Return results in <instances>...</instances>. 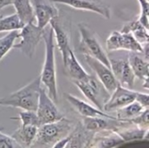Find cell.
<instances>
[{
  "instance_id": "cell-24",
  "label": "cell",
  "mask_w": 149,
  "mask_h": 148,
  "mask_svg": "<svg viewBox=\"0 0 149 148\" xmlns=\"http://www.w3.org/2000/svg\"><path fill=\"white\" fill-rule=\"evenodd\" d=\"M145 108L142 107L139 103L134 101L121 108L116 110V119L121 121L128 122L137 115H139Z\"/></svg>"
},
{
  "instance_id": "cell-28",
  "label": "cell",
  "mask_w": 149,
  "mask_h": 148,
  "mask_svg": "<svg viewBox=\"0 0 149 148\" xmlns=\"http://www.w3.org/2000/svg\"><path fill=\"white\" fill-rule=\"evenodd\" d=\"M140 3L141 13L138 17V21L147 29L149 28V3L148 0H137Z\"/></svg>"
},
{
  "instance_id": "cell-2",
  "label": "cell",
  "mask_w": 149,
  "mask_h": 148,
  "mask_svg": "<svg viewBox=\"0 0 149 148\" xmlns=\"http://www.w3.org/2000/svg\"><path fill=\"white\" fill-rule=\"evenodd\" d=\"M41 88L40 79L36 78L16 92L0 98V106L36 112Z\"/></svg>"
},
{
  "instance_id": "cell-33",
  "label": "cell",
  "mask_w": 149,
  "mask_h": 148,
  "mask_svg": "<svg viewBox=\"0 0 149 148\" xmlns=\"http://www.w3.org/2000/svg\"><path fill=\"white\" fill-rule=\"evenodd\" d=\"M3 127H0V131H3Z\"/></svg>"
},
{
  "instance_id": "cell-30",
  "label": "cell",
  "mask_w": 149,
  "mask_h": 148,
  "mask_svg": "<svg viewBox=\"0 0 149 148\" xmlns=\"http://www.w3.org/2000/svg\"><path fill=\"white\" fill-rule=\"evenodd\" d=\"M20 146L11 137L0 131V148H19Z\"/></svg>"
},
{
  "instance_id": "cell-14",
  "label": "cell",
  "mask_w": 149,
  "mask_h": 148,
  "mask_svg": "<svg viewBox=\"0 0 149 148\" xmlns=\"http://www.w3.org/2000/svg\"><path fill=\"white\" fill-rule=\"evenodd\" d=\"M80 123L86 131L94 133L97 132L106 131V130L114 131L117 127L123 125L125 121L119 120L114 117L107 118V117L97 116V117H83Z\"/></svg>"
},
{
  "instance_id": "cell-3",
  "label": "cell",
  "mask_w": 149,
  "mask_h": 148,
  "mask_svg": "<svg viewBox=\"0 0 149 148\" xmlns=\"http://www.w3.org/2000/svg\"><path fill=\"white\" fill-rule=\"evenodd\" d=\"M73 128V122L65 117L58 121L41 125L38 127L31 147H52L57 141L70 134Z\"/></svg>"
},
{
  "instance_id": "cell-4",
  "label": "cell",
  "mask_w": 149,
  "mask_h": 148,
  "mask_svg": "<svg viewBox=\"0 0 149 148\" xmlns=\"http://www.w3.org/2000/svg\"><path fill=\"white\" fill-rule=\"evenodd\" d=\"M79 31L80 36L79 51L84 55L94 58L110 67V61L105 50L102 48L96 33L90 29L86 24H79Z\"/></svg>"
},
{
  "instance_id": "cell-6",
  "label": "cell",
  "mask_w": 149,
  "mask_h": 148,
  "mask_svg": "<svg viewBox=\"0 0 149 148\" xmlns=\"http://www.w3.org/2000/svg\"><path fill=\"white\" fill-rule=\"evenodd\" d=\"M44 32L45 29H39L34 22L24 24L18 31L20 41L14 44L13 48L20 50L27 58H32Z\"/></svg>"
},
{
  "instance_id": "cell-31",
  "label": "cell",
  "mask_w": 149,
  "mask_h": 148,
  "mask_svg": "<svg viewBox=\"0 0 149 148\" xmlns=\"http://www.w3.org/2000/svg\"><path fill=\"white\" fill-rule=\"evenodd\" d=\"M135 101L139 103L142 107L148 108L149 106V94L135 92Z\"/></svg>"
},
{
  "instance_id": "cell-25",
  "label": "cell",
  "mask_w": 149,
  "mask_h": 148,
  "mask_svg": "<svg viewBox=\"0 0 149 148\" xmlns=\"http://www.w3.org/2000/svg\"><path fill=\"white\" fill-rule=\"evenodd\" d=\"M23 26L24 24L20 21L16 13L5 17L0 16V32L19 31Z\"/></svg>"
},
{
  "instance_id": "cell-19",
  "label": "cell",
  "mask_w": 149,
  "mask_h": 148,
  "mask_svg": "<svg viewBox=\"0 0 149 148\" xmlns=\"http://www.w3.org/2000/svg\"><path fill=\"white\" fill-rule=\"evenodd\" d=\"M50 25L53 31L54 42H56L58 50L62 55V60L64 61L68 54L69 50L71 49L69 35L66 32V31L63 28V26L60 24L58 21V17L51 20Z\"/></svg>"
},
{
  "instance_id": "cell-26",
  "label": "cell",
  "mask_w": 149,
  "mask_h": 148,
  "mask_svg": "<svg viewBox=\"0 0 149 148\" xmlns=\"http://www.w3.org/2000/svg\"><path fill=\"white\" fill-rule=\"evenodd\" d=\"M18 38V31H10L6 35L0 38V61L13 48L16 39Z\"/></svg>"
},
{
  "instance_id": "cell-12",
  "label": "cell",
  "mask_w": 149,
  "mask_h": 148,
  "mask_svg": "<svg viewBox=\"0 0 149 148\" xmlns=\"http://www.w3.org/2000/svg\"><path fill=\"white\" fill-rule=\"evenodd\" d=\"M110 68L119 84L126 88L134 89L135 75L127 61L121 58H109Z\"/></svg>"
},
{
  "instance_id": "cell-29",
  "label": "cell",
  "mask_w": 149,
  "mask_h": 148,
  "mask_svg": "<svg viewBox=\"0 0 149 148\" xmlns=\"http://www.w3.org/2000/svg\"><path fill=\"white\" fill-rule=\"evenodd\" d=\"M128 122L143 128H148L149 126V109L145 108L139 115L129 120Z\"/></svg>"
},
{
  "instance_id": "cell-23",
  "label": "cell",
  "mask_w": 149,
  "mask_h": 148,
  "mask_svg": "<svg viewBox=\"0 0 149 148\" xmlns=\"http://www.w3.org/2000/svg\"><path fill=\"white\" fill-rule=\"evenodd\" d=\"M12 5L20 21L24 24L34 22V11L31 0H12Z\"/></svg>"
},
{
  "instance_id": "cell-32",
  "label": "cell",
  "mask_w": 149,
  "mask_h": 148,
  "mask_svg": "<svg viewBox=\"0 0 149 148\" xmlns=\"http://www.w3.org/2000/svg\"><path fill=\"white\" fill-rule=\"evenodd\" d=\"M10 4H12V0H0V10Z\"/></svg>"
},
{
  "instance_id": "cell-13",
  "label": "cell",
  "mask_w": 149,
  "mask_h": 148,
  "mask_svg": "<svg viewBox=\"0 0 149 148\" xmlns=\"http://www.w3.org/2000/svg\"><path fill=\"white\" fill-rule=\"evenodd\" d=\"M134 101H135V91L118 85L115 90L110 94L107 101L105 103L103 111L108 113L116 111Z\"/></svg>"
},
{
  "instance_id": "cell-7",
  "label": "cell",
  "mask_w": 149,
  "mask_h": 148,
  "mask_svg": "<svg viewBox=\"0 0 149 148\" xmlns=\"http://www.w3.org/2000/svg\"><path fill=\"white\" fill-rule=\"evenodd\" d=\"M36 113L39 126L55 122L64 118V115L57 107L56 103L52 99V98H50L45 88L40 89Z\"/></svg>"
},
{
  "instance_id": "cell-9",
  "label": "cell",
  "mask_w": 149,
  "mask_h": 148,
  "mask_svg": "<svg viewBox=\"0 0 149 148\" xmlns=\"http://www.w3.org/2000/svg\"><path fill=\"white\" fill-rule=\"evenodd\" d=\"M84 59L88 66L93 71L97 79L102 83L105 88L111 94L118 86L119 82L113 75L110 67L107 66L98 59L92 58L88 55H84Z\"/></svg>"
},
{
  "instance_id": "cell-17",
  "label": "cell",
  "mask_w": 149,
  "mask_h": 148,
  "mask_svg": "<svg viewBox=\"0 0 149 148\" xmlns=\"http://www.w3.org/2000/svg\"><path fill=\"white\" fill-rule=\"evenodd\" d=\"M149 128H143L135 126L130 122H125L120 126L117 127L114 132H116L120 137L124 140V142H132L143 140L148 135Z\"/></svg>"
},
{
  "instance_id": "cell-22",
  "label": "cell",
  "mask_w": 149,
  "mask_h": 148,
  "mask_svg": "<svg viewBox=\"0 0 149 148\" xmlns=\"http://www.w3.org/2000/svg\"><path fill=\"white\" fill-rule=\"evenodd\" d=\"M120 31L126 32V33H131L136 38V40L142 45L148 43V29L145 28L138 21V19L131 20V21L126 23Z\"/></svg>"
},
{
  "instance_id": "cell-5",
  "label": "cell",
  "mask_w": 149,
  "mask_h": 148,
  "mask_svg": "<svg viewBox=\"0 0 149 148\" xmlns=\"http://www.w3.org/2000/svg\"><path fill=\"white\" fill-rule=\"evenodd\" d=\"M72 82L95 107L103 111L110 93L96 76L89 75L86 80H72Z\"/></svg>"
},
{
  "instance_id": "cell-1",
  "label": "cell",
  "mask_w": 149,
  "mask_h": 148,
  "mask_svg": "<svg viewBox=\"0 0 149 148\" xmlns=\"http://www.w3.org/2000/svg\"><path fill=\"white\" fill-rule=\"evenodd\" d=\"M42 38L45 40V61L42 67L41 74L39 76L41 85H43L48 95L52 99L57 103L58 99V84L56 74V62H55V44L52 27L49 28L46 33L44 32Z\"/></svg>"
},
{
  "instance_id": "cell-10",
  "label": "cell",
  "mask_w": 149,
  "mask_h": 148,
  "mask_svg": "<svg viewBox=\"0 0 149 148\" xmlns=\"http://www.w3.org/2000/svg\"><path fill=\"white\" fill-rule=\"evenodd\" d=\"M53 3H61L71 8L97 13L107 19L111 17V10L103 0H50Z\"/></svg>"
},
{
  "instance_id": "cell-16",
  "label": "cell",
  "mask_w": 149,
  "mask_h": 148,
  "mask_svg": "<svg viewBox=\"0 0 149 148\" xmlns=\"http://www.w3.org/2000/svg\"><path fill=\"white\" fill-rule=\"evenodd\" d=\"M65 98L67 100V102L70 104V106L73 108V110L82 117L102 116V117L113 118V116L109 115L107 113L98 109L97 107L90 105L89 103L77 98L76 96L71 93H65Z\"/></svg>"
},
{
  "instance_id": "cell-8",
  "label": "cell",
  "mask_w": 149,
  "mask_h": 148,
  "mask_svg": "<svg viewBox=\"0 0 149 148\" xmlns=\"http://www.w3.org/2000/svg\"><path fill=\"white\" fill-rule=\"evenodd\" d=\"M106 45L108 51L124 50L137 53L143 52V45L140 44L131 33L119 31H113L110 33L107 39Z\"/></svg>"
},
{
  "instance_id": "cell-15",
  "label": "cell",
  "mask_w": 149,
  "mask_h": 148,
  "mask_svg": "<svg viewBox=\"0 0 149 148\" xmlns=\"http://www.w3.org/2000/svg\"><path fill=\"white\" fill-rule=\"evenodd\" d=\"M125 142L120 135L113 130L94 133L88 147L113 148L123 145Z\"/></svg>"
},
{
  "instance_id": "cell-11",
  "label": "cell",
  "mask_w": 149,
  "mask_h": 148,
  "mask_svg": "<svg viewBox=\"0 0 149 148\" xmlns=\"http://www.w3.org/2000/svg\"><path fill=\"white\" fill-rule=\"evenodd\" d=\"M37 26L45 29L51 20L58 17V9L50 0H31Z\"/></svg>"
},
{
  "instance_id": "cell-20",
  "label": "cell",
  "mask_w": 149,
  "mask_h": 148,
  "mask_svg": "<svg viewBox=\"0 0 149 148\" xmlns=\"http://www.w3.org/2000/svg\"><path fill=\"white\" fill-rule=\"evenodd\" d=\"M63 65L66 74L72 80H86L90 75L80 65L72 49L69 50L65 59L63 61Z\"/></svg>"
},
{
  "instance_id": "cell-21",
  "label": "cell",
  "mask_w": 149,
  "mask_h": 148,
  "mask_svg": "<svg viewBox=\"0 0 149 148\" xmlns=\"http://www.w3.org/2000/svg\"><path fill=\"white\" fill-rule=\"evenodd\" d=\"M38 132V126H23L13 132L11 137L20 146V147H31L33 143Z\"/></svg>"
},
{
  "instance_id": "cell-27",
  "label": "cell",
  "mask_w": 149,
  "mask_h": 148,
  "mask_svg": "<svg viewBox=\"0 0 149 148\" xmlns=\"http://www.w3.org/2000/svg\"><path fill=\"white\" fill-rule=\"evenodd\" d=\"M18 118H11L12 120H20L23 126H39L38 119L35 111H26L23 110L18 113Z\"/></svg>"
},
{
  "instance_id": "cell-18",
  "label": "cell",
  "mask_w": 149,
  "mask_h": 148,
  "mask_svg": "<svg viewBox=\"0 0 149 148\" xmlns=\"http://www.w3.org/2000/svg\"><path fill=\"white\" fill-rule=\"evenodd\" d=\"M137 52H131L127 58V61L135 75V78L142 80L143 87L148 89L149 77V63L145 58H141Z\"/></svg>"
}]
</instances>
